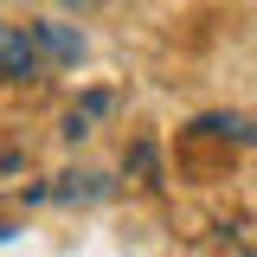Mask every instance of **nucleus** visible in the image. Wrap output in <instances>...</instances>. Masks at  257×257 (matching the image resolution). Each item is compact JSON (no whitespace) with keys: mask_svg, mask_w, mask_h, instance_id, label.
Here are the masks:
<instances>
[{"mask_svg":"<svg viewBox=\"0 0 257 257\" xmlns=\"http://www.w3.org/2000/svg\"><path fill=\"white\" fill-rule=\"evenodd\" d=\"M32 71H39V45H32V32L0 26V77H32Z\"/></svg>","mask_w":257,"mask_h":257,"instance_id":"f257e3e1","label":"nucleus"},{"mask_svg":"<svg viewBox=\"0 0 257 257\" xmlns=\"http://www.w3.org/2000/svg\"><path fill=\"white\" fill-rule=\"evenodd\" d=\"M39 45H45L52 58H64V64H71V58H77V52H84V45H77V39H71V32H64V26H39Z\"/></svg>","mask_w":257,"mask_h":257,"instance_id":"f03ea898","label":"nucleus"}]
</instances>
